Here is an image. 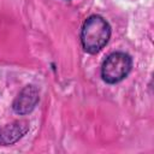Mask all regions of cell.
<instances>
[{
	"label": "cell",
	"instance_id": "4",
	"mask_svg": "<svg viewBox=\"0 0 154 154\" xmlns=\"http://www.w3.org/2000/svg\"><path fill=\"white\" fill-rule=\"evenodd\" d=\"M29 130V123L16 120L0 129V146H10L19 141Z\"/></svg>",
	"mask_w": 154,
	"mask_h": 154
},
{
	"label": "cell",
	"instance_id": "2",
	"mask_svg": "<svg viewBox=\"0 0 154 154\" xmlns=\"http://www.w3.org/2000/svg\"><path fill=\"white\" fill-rule=\"evenodd\" d=\"M132 67V59L124 52L109 54L101 66V77L106 83L114 84L123 81Z\"/></svg>",
	"mask_w": 154,
	"mask_h": 154
},
{
	"label": "cell",
	"instance_id": "1",
	"mask_svg": "<svg viewBox=\"0 0 154 154\" xmlns=\"http://www.w3.org/2000/svg\"><path fill=\"white\" fill-rule=\"evenodd\" d=\"M111 37V26L101 16L93 14L85 19L81 30V43L85 52H100Z\"/></svg>",
	"mask_w": 154,
	"mask_h": 154
},
{
	"label": "cell",
	"instance_id": "3",
	"mask_svg": "<svg viewBox=\"0 0 154 154\" xmlns=\"http://www.w3.org/2000/svg\"><path fill=\"white\" fill-rule=\"evenodd\" d=\"M38 100H40V94L37 88L35 85H26L19 91V94L14 99L12 103V108L17 114L24 116L30 113L35 108Z\"/></svg>",
	"mask_w": 154,
	"mask_h": 154
}]
</instances>
